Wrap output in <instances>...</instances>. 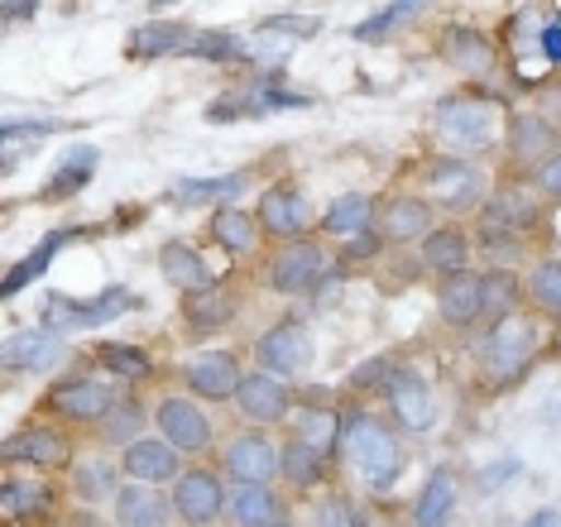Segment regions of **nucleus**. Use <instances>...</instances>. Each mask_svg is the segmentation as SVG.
Wrapping results in <instances>:
<instances>
[{"instance_id":"f257e3e1","label":"nucleus","mask_w":561,"mask_h":527,"mask_svg":"<svg viewBox=\"0 0 561 527\" xmlns=\"http://www.w3.org/2000/svg\"><path fill=\"white\" fill-rule=\"evenodd\" d=\"M336 456H346L351 466H360L365 484H369V490H379V494H385L389 484L399 480V470H403L399 436H393L379 417H369V413H346V417H341Z\"/></svg>"},{"instance_id":"f03ea898","label":"nucleus","mask_w":561,"mask_h":527,"mask_svg":"<svg viewBox=\"0 0 561 527\" xmlns=\"http://www.w3.org/2000/svg\"><path fill=\"white\" fill-rule=\"evenodd\" d=\"M533 351H538V326L533 317L508 312L500 317L490 331L476 341V359H480V375L490 383H514L523 369H528Z\"/></svg>"},{"instance_id":"7ed1b4c3","label":"nucleus","mask_w":561,"mask_h":527,"mask_svg":"<svg viewBox=\"0 0 561 527\" xmlns=\"http://www.w3.org/2000/svg\"><path fill=\"white\" fill-rule=\"evenodd\" d=\"M135 307V293L130 288H106L101 298H62V293H54V298L44 302V326L48 331H87V326H101V321H111V317H121V312H130Z\"/></svg>"},{"instance_id":"20e7f679","label":"nucleus","mask_w":561,"mask_h":527,"mask_svg":"<svg viewBox=\"0 0 561 527\" xmlns=\"http://www.w3.org/2000/svg\"><path fill=\"white\" fill-rule=\"evenodd\" d=\"M437 135L451 149H490L494 145V106L476 96H446L437 106Z\"/></svg>"},{"instance_id":"39448f33","label":"nucleus","mask_w":561,"mask_h":527,"mask_svg":"<svg viewBox=\"0 0 561 527\" xmlns=\"http://www.w3.org/2000/svg\"><path fill=\"white\" fill-rule=\"evenodd\" d=\"M427 187H432V202H437L442 211L484 207V173L470 159H456V153L427 163Z\"/></svg>"},{"instance_id":"423d86ee","label":"nucleus","mask_w":561,"mask_h":527,"mask_svg":"<svg viewBox=\"0 0 561 527\" xmlns=\"http://www.w3.org/2000/svg\"><path fill=\"white\" fill-rule=\"evenodd\" d=\"M221 460L236 484H270L274 474H284V446H274L264 432H236L221 446Z\"/></svg>"},{"instance_id":"0eeeda50","label":"nucleus","mask_w":561,"mask_h":527,"mask_svg":"<svg viewBox=\"0 0 561 527\" xmlns=\"http://www.w3.org/2000/svg\"><path fill=\"white\" fill-rule=\"evenodd\" d=\"M154 422H159L163 442L178 446L183 456H197V451H207V446H211V417H207V408L193 403V398H183V393L163 398V403L154 408Z\"/></svg>"},{"instance_id":"6e6552de","label":"nucleus","mask_w":561,"mask_h":527,"mask_svg":"<svg viewBox=\"0 0 561 527\" xmlns=\"http://www.w3.org/2000/svg\"><path fill=\"white\" fill-rule=\"evenodd\" d=\"M327 250L317 245V240H293V245H284L274 254L270 264V283L278 293H288V298H302V293H312L317 283L327 278Z\"/></svg>"},{"instance_id":"1a4fd4ad","label":"nucleus","mask_w":561,"mask_h":527,"mask_svg":"<svg viewBox=\"0 0 561 527\" xmlns=\"http://www.w3.org/2000/svg\"><path fill=\"white\" fill-rule=\"evenodd\" d=\"M173 513L187 527H211L226 513V490L211 470H183L173 480Z\"/></svg>"},{"instance_id":"9d476101","label":"nucleus","mask_w":561,"mask_h":527,"mask_svg":"<svg viewBox=\"0 0 561 527\" xmlns=\"http://www.w3.org/2000/svg\"><path fill=\"white\" fill-rule=\"evenodd\" d=\"M254 355H260V369H270V375H302L312 365V336L302 321H274L254 341Z\"/></svg>"},{"instance_id":"9b49d317","label":"nucleus","mask_w":561,"mask_h":527,"mask_svg":"<svg viewBox=\"0 0 561 527\" xmlns=\"http://www.w3.org/2000/svg\"><path fill=\"white\" fill-rule=\"evenodd\" d=\"M116 403H121L116 383H106V379H62L58 389L44 398L48 413L72 417V422H101Z\"/></svg>"},{"instance_id":"f8f14e48","label":"nucleus","mask_w":561,"mask_h":527,"mask_svg":"<svg viewBox=\"0 0 561 527\" xmlns=\"http://www.w3.org/2000/svg\"><path fill=\"white\" fill-rule=\"evenodd\" d=\"M254 221H260L264 236H274V240H302V230L312 226V207H308V197L302 192H293L288 183H278L270 187L260 197V211H254Z\"/></svg>"},{"instance_id":"ddd939ff","label":"nucleus","mask_w":561,"mask_h":527,"mask_svg":"<svg viewBox=\"0 0 561 527\" xmlns=\"http://www.w3.org/2000/svg\"><path fill=\"white\" fill-rule=\"evenodd\" d=\"M183 379H187V389H193L197 398H207V403H226V398L240 393V379H245V369L236 365L231 351H207V355L187 359Z\"/></svg>"},{"instance_id":"4468645a","label":"nucleus","mask_w":561,"mask_h":527,"mask_svg":"<svg viewBox=\"0 0 561 527\" xmlns=\"http://www.w3.org/2000/svg\"><path fill=\"white\" fill-rule=\"evenodd\" d=\"M236 408H240V417H245V422H254V427H270V422L288 417L293 393L284 389V379H278V375H270V369H254V375L240 379Z\"/></svg>"},{"instance_id":"2eb2a0df","label":"nucleus","mask_w":561,"mask_h":527,"mask_svg":"<svg viewBox=\"0 0 561 527\" xmlns=\"http://www.w3.org/2000/svg\"><path fill=\"white\" fill-rule=\"evenodd\" d=\"M385 398H389V408H393V417H399L403 432H432L437 403H432V389L417 369H393Z\"/></svg>"},{"instance_id":"dca6fc26","label":"nucleus","mask_w":561,"mask_h":527,"mask_svg":"<svg viewBox=\"0 0 561 527\" xmlns=\"http://www.w3.org/2000/svg\"><path fill=\"white\" fill-rule=\"evenodd\" d=\"M121 470L130 474L135 484H169V480L183 474V451L169 446L163 436H139V442L125 446Z\"/></svg>"},{"instance_id":"f3484780","label":"nucleus","mask_w":561,"mask_h":527,"mask_svg":"<svg viewBox=\"0 0 561 527\" xmlns=\"http://www.w3.org/2000/svg\"><path fill=\"white\" fill-rule=\"evenodd\" d=\"M62 355H68V345H62L58 331H20V336L5 341V369L10 375H48V369L62 365Z\"/></svg>"},{"instance_id":"a211bd4d","label":"nucleus","mask_w":561,"mask_h":527,"mask_svg":"<svg viewBox=\"0 0 561 527\" xmlns=\"http://www.w3.org/2000/svg\"><path fill=\"white\" fill-rule=\"evenodd\" d=\"M379 236L389 240V245H417V240H427L432 230V202L427 197H389L385 211H379Z\"/></svg>"},{"instance_id":"6ab92c4d","label":"nucleus","mask_w":561,"mask_h":527,"mask_svg":"<svg viewBox=\"0 0 561 527\" xmlns=\"http://www.w3.org/2000/svg\"><path fill=\"white\" fill-rule=\"evenodd\" d=\"M508 153H514L518 163H533V169H538V163H547L552 159V153H561L557 149V125L547 121L542 111H514L508 115Z\"/></svg>"},{"instance_id":"aec40b11","label":"nucleus","mask_w":561,"mask_h":527,"mask_svg":"<svg viewBox=\"0 0 561 527\" xmlns=\"http://www.w3.org/2000/svg\"><path fill=\"white\" fill-rule=\"evenodd\" d=\"M437 312L446 326H476L484 317V274L466 268V274H451L437 283Z\"/></svg>"},{"instance_id":"412c9836","label":"nucleus","mask_w":561,"mask_h":527,"mask_svg":"<svg viewBox=\"0 0 561 527\" xmlns=\"http://www.w3.org/2000/svg\"><path fill=\"white\" fill-rule=\"evenodd\" d=\"M538 192L533 187H500L490 202L480 207V226L508 230V236H528L538 226Z\"/></svg>"},{"instance_id":"4be33fe9","label":"nucleus","mask_w":561,"mask_h":527,"mask_svg":"<svg viewBox=\"0 0 561 527\" xmlns=\"http://www.w3.org/2000/svg\"><path fill=\"white\" fill-rule=\"evenodd\" d=\"M121 527H163L173 513V494H159V484H121V494L111 499Z\"/></svg>"},{"instance_id":"5701e85b","label":"nucleus","mask_w":561,"mask_h":527,"mask_svg":"<svg viewBox=\"0 0 561 527\" xmlns=\"http://www.w3.org/2000/svg\"><path fill=\"white\" fill-rule=\"evenodd\" d=\"M72 451H68V436L54 432V427H24L15 436H5V466H34V470H48V466H62Z\"/></svg>"},{"instance_id":"b1692460","label":"nucleus","mask_w":561,"mask_h":527,"mask_svg":"<svg viewBox=\"0 0 561 527\" xmlns=\"http://www.w3.org/2000/svg\"><path fill=\"white\" fill-rule=\"evenodd\" d=\"M226 518L236 527H274L284 523V499L270 484H231L226 490Z\"/></svg>"},{"instance_id":"393cba45","label":"nucleus","mask_w":561,"mask_h":527,"mask_svg":"<svg viewBox=\"0 0 561 527\" xmlns=\"http://www.w3.org/2000/svg\"><path fill=\"white\" fill-rule=\"evenodd\" d=\"M308 34H312V20H298V15L264 20L260 30L245 38V58H254V62H260V58H264V62H284Z\"/></svg>"},{"instance_id":"a878e982","label":"nucleus","mask_w":561,"mask_h":527,"mask_svg":"<svg viewBox=\"0 0 561 527\" xmlns=\"http://www.w3.org/2000/svg\"><path fill=\"white\" fill-rule=\"evenodd\" d=\"M159 274L173 283L183 298H193V293H207V288H216L211 283V268H207V260L193 250V245H183V240H169V245L159 250Z\"/></svg>"},{"instance_id":"bb28decb","label":"nucleus","mask_w":561,"mask_h":527,"mask_svg":"<svg viewBox=\"0 0 561 527\" xmlns=\"http://www.w3.org/2000/svg\"><path fill=\"white\" fill-rule=\"evenodd\" d=\"M442 58L466 77H494V44L476 30H446L442 34Z\"/></svg>"},{"instance_id":"cd10ccee","label":"nucleus","mask_w":561,"mask_h":527,"mask_svg":"<svg viewBox=\"0 0 561 527\" xmlns=\"http://www.w3.org/2000/svg\"><path fill=\"white\" fill-rule=\"evenodd\" d=\"M72 240H78V230H48V236L39 240V245H34V250L24 254V260H20L15 268H10V274H5V288H0V293H5V298H20V293L30 288L34 278H44V274H48V264H54V254H58L62 245H72Z\"/></svg>"},{"instance_id":"c85d7f7f","label":"nucleus","mask_w":561,"mask_h":527,"mask_svg":"<svg viewBox=\"0 0 561 527\" xmlns=\"http://www.w3.org/2000/svg\"><path fill=\"white\" fill-rule=\"evenodd\" d=\"M423 264L432 268V274H442V278L466 274V264H470V236H466L461 226H437L423 240Z\"/></svg>"},{"instance_id":"c756f323","label":"nucleus","mask_w":561,"mask_h":527,"mask_svg":"<svg viewBox=\"0 0 561 527\" xmlns=\"http://www.w3.org/2000/svg\"><path fill=\"white\" fill-rule=\"evenodd\" d=\"M121 474L125 470H116L106 456H82L78 466H72V494H78L87 508L106 504V499L121 494Z\"/></svg>"},{"instance_id":"7c9ffc66","label":"nucleus","mask_w":561,"mask_h":527,"mask_svg":"<svg viewBox=\"0 0 561 527\" xmlns=\"http://www.w3.org/2000/svg\"><path fill=\"white\" fill-rule=\"evenodd\" d=\"M322 230L331 240H355V236H369L375 230V202L365 192H346L341 202H331L327 216H322Z\"/></svg>"},{"instance_id":"2f4dec72","label":"nucleus","mask_w":561,"mask_h":527,"mask_svg":"<svg viewBox=\"0 0 561 527\" xmlns=\"http://www.w3.org/2000/svg\"><path fill=\"white\" fill-rule=\"evenodd\" d=\"M54 504V490H48L44 480H24V474H5V484H0V513H5V523H20V518H39Z\"/></svg>"},{"instance_id":"473e14b6","label":"nucleus","mask_w":561,"mask_h":527,"mask_svg":"<svg viewBox=\"0 0 561 527\" xmlns=\"http://www.w3.org/2000/svg\"><path fill=\"white\" fill-rule=\"evenodd\" d=\"M456 513V474L451 470H432L423 494H417L413 504V523L417 527H446Z\"/></svg>"},{"instance_id":"72a5a7b5","label":"nucleus","mask_w":561,"mask_h":527,"mask_svg":"<svg viewBox=\"0 0 561 527\" xmlns=\"http://www.w3.org/2000/svg\"><path fill=\"white\" fill-rule=\"evenodd\" d=\"M193 44V30L173 20H154V24H139L130 34V58H169V54H187Z\"/></svg>"},{"instance_id":"f704fd0d","label":"nucleus","mask_w":561,"mask_h":527,"mask_svg":"<svg viewBox=\"0 0 561 527\" xmlns=\"http://www.w3.org/2000/svg\"><path fill=\"white\" fill-rule=\"evenodd\" d=\"M327 474V456L317 451L312 442H302V436H288L284 442V480L293 490H317Z\"/></svg>"},{"instance_id":"c9c22d12","label":"nucleus","mask_w":561,"mask_h":527,"mask_svg":"<svg viewBox=\"0 0 561 527\" xmlns=\"http://www.w3.org/2000/svg\"><path fill=\"white\" fill-rule=\"evenodd\" d=\"M183 321L193 331H221L226 321H236V298L226 288L193 293V298H183Z\"/></svg>"},{"instance_id":"e433bc0d","label":"nucleus","mask_w":561,"mask_h":527,"mask_svg":"<svg viewBox=\"0 0 561 527\" xmlns=\"http://www.w3.org/2000/svg\"><path fill=\"white\" fill-rule=\"evenodd\" d=\"M245 187V173H221V177H183V183H173L169 202L173 207H202V202H221V197H236V192Z\"/></svg>"},{"instance_id":"4c0bfd02","label":"nucleus","mask_w":561,"mask_h":527,"mask_svg":"<svg viewBox=\"0 0 561 527\" xmlns=\"http://www.w3.org/2000/svg\"><path fill=\"white\" fill-rule=\"evenodd\" d=\"M92 173H96V149L92 145H78L68 159L58 163V173L48 177L44 202H62V197H72V192H82L87 183H92Z\"/></svg>"},{"instance_id":"58836bf2","label":"nucleus","mask_w":561,"mask_h":527,"mask_svg":"<svg viewBox=\"0 0 561 527\" xmlns=\"http://www.w3.org/2000/svg\"><path fill=\"white\" fill-rule=\"evenodd\" d=\"M211 240H216V245H221L226 254H250L254 240H260V226H254V216L226 207V211L211 216Z\"/></svg>"},{"instance_id":"ea45409f","label":"nucleus","mask_w":561,"mask_h":527,"mask_svg":"<svg viewBox=\"0 0 561 527\" xmlns=\"http://www.w3.org/2000/svg\"><path fill=\"white\" fill-rule=\"evenodd\" d=\"M187 58H207V62H245V38L226 34V30H202L187 44Z\"/></svg>"},{"instance_id":"a19ab883","label":"nucleus","mask_w":561,"mask_h":527,"mask_svg":"<svg viewBox=\"0 0 561 527\" xmlns=\"http://www.w3.org/2000/svg\"><path fill=\"white\" fill-rule=\"evenodd\" d=\"M139 427H145V408H139L135 398H121V403L101 417V436H106V442H116V446L139 442Z\"/></svg>"},{"instance_id":"79ce46f5","label":"nucleus","mask_w":561,"mask_h":527,"mask_svg":"<svg viewBox=\"0 0 561 527\" xmlns=\"http://www.w3.org/2000/svg\"><path fill=\"white\" fill-rule=\"evenodd\" d=\"M518 298H523V288L508 268H490V274H484V312H490L494 321L518 312Z\"/></svg>"},{"instance_id":"37998d69","label":"nucleus","mask_w":561,"mask_h":527,"mask_svg":"<svg viewBox=\"0 0 561 527\" xmlns=\"http://www.w3.org/2000/svg\"><path fill=\"white\" fill-rule=\"evenodd\" d=\"M96 359L111 369V379H149V369H154V359L145 351H135V345H101Z\"/></svg>"},{"instance_id":"c03bdc74","label":"nucleus","mask_w":561,"mask_h":527,"mask_svg":"<svg viewBox=\"0 0 561 527\" xmlns=\"http://www.w3.org/2000/svg\"><path fill=\"white\" fill-rule=\"evenodd\" d=\"M298 436H302V442H312L322 456H336V446H341V413H322V408H312V413H302Z\"/></svg>"},{"instance_id":"a18cd8bd","label":"nucleus","mask_w":561,"mask_h":527,"mask_svg":"<svg viewBox=\"0 0 561 527\" xmlns=\"http://www.w3.org/2000/svg\"><path fill=\"white\" fill-rule=\"evenodd\" d=\"M528 293H533V302H538L547 317H561V260H542L538 268H533Z\"/></svg>"},{"instance_id":"49530a36","label":"nucleus","mask_w":561,"mask_h":527,"mask_svg":"<svg viewBox=\"0 0 561 527\" xmlns=\"http://www.w3.org/2000/svg\"><path fill=\"white\" fill-rule=\"evenodd\" d=\"M476 245L480 254L490 260L494 268H508L523 254V236H508V230H494V226H480V236H476Z\"/></svg>"},{"instance_id":"de8ad7c7","label":"nucleus","mask_w":561,"mask_h":527,"mask_svg":"<svg viewBox=\"0 0 561 527\" xmlns=\"http://www.w3.org/2000/svg\"><path fill=\"white\" fill-rule=\"evenodd\" d=\"M417 15V5H389V10H379V15H369L365 24H355V38H360V44H379V38H385L389 30H393V24H399V20H413Z\"/></svg>"},{"instance_id":"09e8293b","label":"nucleus","mask_w":561,"mask_h":527,"mask_svg":"<svg viewBox=\"0 0 561 527\" xmlns=\"http://www.w3.org/2000/svg\"><path fill=\"white\" fill-rule=\"evenodd\" d=\"M389 379H393V359L389 355H375V359H365L360 369L351 375L355 389H389Z\"/></svg>"},{"instance_id":"8fccbe9b","label":"nucleus","mask_w":561,"mask_h":527,"mask_svg":"<svg viewBox=\"0 0 561 527\" xmlns=\"http://www.w3.org/2000/svg\"><path fill=\"white\" fill-rule=\"evenodd\" d=\"M533 192L547 197V202H561V153H552L547 163L533 169Z\"/></svg>"},{"instance_id":"3c124183","label":"nucleus","mask_w":561,"mask_h":527,"mask_svg":"<svg viewBox=\"0 0 561 527\" xmlns=\"http://www.w3.org/2000/svg\"><path fill=\"white\" fill-rule=\"evenodd\" d=\"M58 130H68V125H62V121H5V130H0V139H5V149H10L20 135L44 139V135H58Z\"/></svg>"},{"instance_id":"603ef678","label":"nucleus","mask_w":561,"mask_h":527,"mask_svg":"<svg viewBox=\"0 0 561 527\" xmlns=\"http://www.w3.org/2000/svg\"><path fill=\"white\" fill-rule=\"evenodd\" d=\"M317 527H355V508L341 494H331V499H322V508H317Z\"/></svg>"},{"instance_id":"864d4df0","label":"nucleus","mask_w":561,"mask_h":527,"mask_svg":"<svg viewBox=\"0 0 561 527\" xmlns=\"http://www.w3.org/2000/svg\"><path fill=\"white\" fill-rule=\"evenodd\" d=\"M379 245H385V236H379V230H369V236H355V240H346V250H341V264L369 260V254H379Z\"/></svg>"},{"instance_id":"5fc2aeb1","label":"nucleus","mask_w":561,"mask_h":527,"mask_svg":"<svg viewBox=\"0 0 561 527\" xmlns=\"http://www.w3.org/2000/svg\"><path fill=\"white\" fill-rule=\"evenodd\" d=\"M518 470H523V466H518V456H508V460H500V466L484 470V474H480V484H484V490H500V484H504V480H514Z\"/></svg>"},{"instance_id":"6e6d98bb","label":"nucleus","mask_w":561,"mask_h":527,"mask_svg":"<svg viewBox=\"0 0 561 527\" xmlns=\"http://www.w3.org/2000/svg\"><path fill=\"white\" fill-rule=\"evenodd\" d=\"M538 44H542V54L552 58V62H561V20H552L547 30L538 34Z\"/></svg>"},{"instance_id":"4d7b16f0","label":"nucleus","mask_w":561,"mask_h":527,"mask_svg":"<svg viewBox=\"0 0 561 527\" xmlns=\"http://www.w3.org/2000/svg\"><path fill=\"white\" fill-rule=\"evenodd\" d=\"M518 527H561V513L557 508H538L528 523H518Z\"/></svg>"},{"instance_id":"13d9d810","label":"nucleus","mask_w":561,"mask_h":527,"mask_svg":"<svg viewBox=\"0 0 561 527\" xmlns=\"http://www.w3.org/2000/svg\"><path fill=\"white\" fill-rule=\"evenodd\" d=\"M0 15L5 20H34L39 15V5H0Z\"/></svg>"},{"instance_id":"bf43d9fd","label":"nucleus","mask_w":561,"mask_h":527,"mask_svg":"<svg viewBox=\"0 0 561 527\" xmlns=\"http://www.w3.org/2000/svg\"><path fill=\"white\" fill-rule=\"evenodd\" d=\"M68 527H106V523H101V518H96V513H87V508H78V513H72V518H68Z\"/></svg>"},{"instance_id":"052dcab7","label":"nucleus","mask_w":561,"mask_h":527,"mask_svg":"<svg viewBox=\"0 0 561 527\" xmlns=\"http://www.w3.org/2000/svg\"><path fill=\"white\" fill-rule=\"evenodd\" d=\"M274 527H288V523H274Z\"/></svg>"},{"instance_id":"680f3d73","label":"nucleus","mask_w":561,"mask_h":527,"mask_svg":"<svg viewBox=\"0 0 561 527\" xmlns=\"http://www.w3.org/2000/svg\"><path fill=\"white\" fill-rule=\"evenodd\" d=\"M557 115H561V101H557Z\"/></svg>"},{"instance_id":"e2e57ef3","label":"nucleus","mask_w":561,"mask_h":527,"mask_svg":"<svg viewBox=\"0 0 561 527\" xmlns=\"http://www.w3.org/2000/svg\"><path fill=\"white\" fill-rule=\"evenodd\" d=\"M557 351H561V341H557Z\"/></svg>"}]
</instances>
